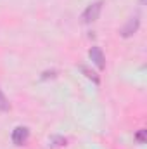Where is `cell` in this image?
<instances>
[{"label":"cell","mask_w":147,"mask_h":149,"mask_svg":"<svg viewBox=\"0 0 147 149\" xmlns=\"http://www.w3.org/2000/svg\"><path fill=\"white\" fill-rule=\"evenodd\" d=\"M102 5H104V2H94V3H90L85 10H83V14H81V19H83V23H94V21H97L99 19V16H101V10H102Z\"/></svg>","instance_id":"6da1fadb"},{"label":"cell","mask_w":147,"mask_h":149,"mask_svg":"<svg viewBox=\"0 0 147 149\" xmlns=\"http://www.w3.org/2000/svg\"><path fill=\"white\" fill-rule=\"evenodd\" d=\"M10 139H12L14 146H24V144L28 142V139H30V130H28V127H16V128L12 130Z\"/></svg>","instance_id":"7a4b0ae2"},{"label":"cell","mask_w":147,"mask_h":149,"mask_svg":"<svg viewBox=\"0 0 147 149\" xmlns=\"http://www.w3.org/2000/svg\"><path fill=\"white\" fill-rule=\"evenodd\" d=\"M139 26H140V19H139V16L130 17V19H128V23L121 28V37L128 38V37H132V35H135V33H137V30H139Z\"/></svg>","instance_id":"3957f363"},{"label":"cell","mask_w":147,"mask_h":149,"mask_svg":"<svg viewBox=\"0 0 147 149\" xmlns=\"http://www.w3.org/2000/svg\"><path fill=\"white\" fill-rule=\"evenodd\" d=\"M88 56H90V59L94 61V64H95L101 71L106 70V57H104L101 47H92V49L88 50Z\"/></svg>","instance_id":"277c9868"},{"label":"cell","mask_w":147,"mask_h":149,"mask_svg":"<svg viewBox=\"0 0 147 149\" xmlns=\"http://www.w3.org/2000/svg\"><path fill=\"white\" fill-rule=\"evenodd\" d=\"M80 70H81V73H85V76H87V78L94 80V83H99V76L94 73V71H90L87 66H80Z\"/></svg>","instance_id":"5b68a950"},{"label":"cell","mask_w":147,"mask_h":149,"mask_svg":"<svg viewBox=\"0 0 147 149\" xmlns=\"http://www.w3.org/2000/svg\"><path fill=\"white\" fill-rule=\"evenodd\" d=\"M10 109V104H9V101H7V97L3 95V92L0 90V111H9Z\"/></svg>","instance_id":"8992f818"},{"label":"cell","mask_w":147,"mask_h":149,"mask_svg":"<svg viewBox=\"0 0 147 149\" xmlns=\"http://www.w3.org/2000/svg\"><path fill=\"white\" fill-rule=\"evenodd\" d=\"M135 139H137L140 144H144V142H146V130H140V132H137V134H135Z\"/></svg>","instance_id":"52a82bcc"},{"label":"cell","mask_w":147,"mask_h":149,"mask_svg":"<svg viewBox=\"0 0 147 149\" xmlns=\"http://www.w3.org/2000/svg\"><path fill=\"white\" fill-rule=\"evenodd\" d=\"M54 146H66V139L64 137H54Z\"/></svg>","instance_id":"ba28073f"},{"label":"cell","mask_w":147,"mask_h":149,"mask_svg":"<svg viewBox=\"0 0 147 149\" xmlns=\"http://www.w3.org/2000/svg\"><path fill=\"white\" fill-rule=\"evenodd\" d=\"M55 74H57V71H55V70H52V71H45V73L42 74V80H47V78H55Z\"/></svg>","instance_id":"9c48e42d"}]
</instances>
